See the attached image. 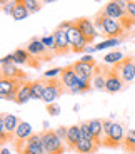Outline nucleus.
Segmentation results:
<instances>
[{"instance_id": "13", "label": "nucleus", "mask_w": 135, "mask_h": 154, "mask_svg": "<svg viewBox=\"0 0 135 154\" xmlns=\"http://www.w3.org/2000/svg\"><path fill=\"white\" fill-rule=\"evenodd\" d=\"M75 25H77L78 30L82 32V35L89 40V44H93V40H95L97 35H98V30H97L95 25H93V20L87 19V17H80V19H75Z\"/></svg>"}, {"instance_id": "25", "label": "nucleus", "mask_w": 135, "mask_h": 154, "mask_svg": "<svg viewBox=\"0 0 135 154\" xmlns=\"http://www.w3.org/2000/svg\"><path fill=\"white\" fill-rule=\"evenodd\" d=\"M122 147L125 149L127 154H134L135 152V129H130V131L125 134V139H124Z\"/></svg>"}, {"instance_id": "29", "label": "nucleus", "mask_w": 135, "mask_h": 154, "mask_svg": "<svg viewBox=\"0 0 135 154\" xmlns=\"http://www.w3.org/2000/svg\"><path fill=\"white\" fill-rule=\"evenodd\" d=\"M120 23H122V27L125 29V32H127V30H130V29L135 27V19L130 17V15H125L124 19H120Z\"/></svg>"}, {"instance_id": "30", "label": "nucleus", "mask_w": 135, "mask_h": 154, "mask_svg": "<svg viewBox=\"0 0 135 154\" xmlns=\"http://www.w3.org/2000/svg\"><path fill=\"white\" fill-rule=\"evenodd\" d=\"M80 134H82V139H93L92 134H90V127H89V121L80 124Z\"/></svg>"}, {"instance_id": "17", "label": "nucleus", "mask_w": 135, "mask_h": 154, "mask_svg": "<svg viewBox=\"0 0 135 154\" xmlns=\"http://www.w3.org/2000/svg\"><path fill=\"white\" fill-rule=\"evenodd\" d=\"M2 77L8 79H19V81H27V74L22 69H19L17 64H2Z\"/></svg>"}, {"instance_id": "38", "label": "nucleus", "mask_w": 135, "mask_h": 154, "mask_svg": "<svg viewBox=\"0 0 135 154\" xmlns=\"http://www.w3.org/2000/svg\"><path fill=\"white\" fill-rule=\"evenodd\" d=\"M2 154H10V151H8L7 147H2Z\"/></svg>"}, {"instance_id": "32", "label": "nucleus", "mask_w": 135, "mask_h": 154, "mask_svg": "<svg viewBox=\"0 0 135 154\" xmlns=\"http://www.w3.org/2000/svg\"><path fill=\"white\" fill-rule=\"evenodd\" d=\"M60 74H62V69H50V70H45L43 72L42 77H45V79H55V77H60Z\"/></svg>"}, {"instance_id": "19", "label": "nucleus", "mask_w": 135, "mask_h": 154, "mask_svg": "<svg viewBox=\"0 0 135 154\" xmlns=\"http://www.w3.org/2000/svg\"><path fill=\"white\" fill-rule=\"evenodd\" d=\"M30 99H32V81H23L15 94V102L17 104H25Z\"/></svg>"}, {"instance_id": "8", "label": "nucleus", "mask_w": 135, "mask_h": 154, "mask_svg": "<svg viewBox=\"0 0 135 154\" xmlns=\"http://www.w3.org/2000/svg\"><path fill=\"white\" fill-rule=\"evenodd\" d=\"M113 69L119 72V75L122 77L125 84H132L135 81V57H132V55L124 57L119 64L113 66Z\"/></svg>"}, {"instance_id": "3", "label": "nucleus", "mask_w": 135, "mask_h": 154, "mask_svg": "<svg viewBox=\"0 0 135 154\" xmlns=\"http://www.w3.org/2000/svg\"><path fill=\"white\" fill-rule=\"evenodd\" d=\"M42 141H43L45 154H65V151L69 149L67 144L58 137L54 129H45V131H42Z\"/></svg>"}, {"instance_id": "18", "label": "nucleus", "mask_w": 135, "mask_h": 154, "mask_svg": "<svg viewBox=\"0 0 135 154\" xmlns=\"http://www.w3.org/2000/svg\"><path fill=\"white\" fill-rule=\"evenodd\" d=\"M82 139L80 134V124H73V126H69V131H67V139H65V144L70 151H75L78 141Z\"/></svg>"}, {"instance_id": "24", "label": "nucleus", "mask_w": 135, "mask_h": 154, "mask_svg": "<svg viewBox=\"0 0 135 154\" xmlns=\"http://www.w3.org/2000/svg\"><path fill=\"white\" fill-rule=\"evenodd\" d=\"M32 134H34V129H32L30 124L25 122V121H20L15 129V134H13V141H17V139H27Z\"/></svg>"}, {"instance_id": "27", "label": "nucleus", "mask_w": 135, "mask_h": 154, "mask_svg": "<svg viewBox=\"0 0 135 154\" xmlns=\"http://www.w3.org/2000/svg\"><path fill=\"white\" fill-rule=\"evenodd\" d=\"M17 4L25 5L30 14H37V12H40V8H42V5H43L42 0H17Z\"/></svg>"}, {"instance_id": "33", "label": "nucleus", "mask_w": 135, "mask_h": 154, "mask_svg": "<svg viewBox=\"0 0 135 154\" xmlns=\"http://www.w3.org/2000/svg\"><path fill=\"white\" fill-rule=\"evenodd\" d=\"M47 114H50V116H58V114H60V106H58L57 102L47 104Z\"/></svg>"}, {"instance_id": "9", "label": "nucleus", "mask_w": 135, "mask_h": 154, "mask_svg": "<svg viewBox=\"0 0 135 154\" xmlns=\"http://www.w3.org/2000/svg\"><path fill=\"white\" fill-rule=\"evenodd\" d=\"M23 81H19V79H8V77H2L0 81V96L4 100H15V94L19 91L20 84Z\"/></svg>"}, {"instance_id": "26", "label": "nucleus", "mask_w": 135, "mask_h": 154, "mask_svg": "<svg viewBox=\"0 0 135 154\" xmlns=\"http://www.w3.org/2000/svg\"><path fill=\"white\" fill-rule=\"evenodd\" d=\"M28 15H30V12H28V8L25 7V5L17 4L15 7H13V12H12V19L13 20H25Z\"/></svg>"}, {"instance_id": "39", "label": "nucleus", "mask_w": 135, "mask_h": 154, "mask_svg": "<svg viewBox=\"0 0 135 154\" xmlns=\"http://www.w3.org/2000/svg\"><path fill=\"white\" fill-rule=\"evenodd\" d=\"M124 2H125V4H128V2H132V0H124Z\"/></svg>"}, {"instance_id": "31", "label": "nucleus", "mask_w": 135, "mask_h": 154, "mask_svg": "<svg viewBox=\"0 0 135 154\" xmlns=\"http://www.w3.org/2000/svg\"><path fill=\"white\" fill-rule=\"evenodd\" d=\"M42 42L45 44V47H48L52 52L55 50V37H54V34L47 35V37H42Z\"/></svg>"}, {"instance_id": "20", "label": "nucleus", "mask_w": 135, "mask_h": 154, "mask_svg": "<svg viewBox=\"0 0 135 154\" xmlns=\"http://www.w3.org/2000/svg\"><path fill=\"white\" fill-rule=\"evenodd\" d=\"M89 127H90V134H92L93 141L102 147V143H104V122L100 119H92L89 121Z\"/></svg>"}, {"instance_id": "11", "label": "nucleus", "mask_w": 135, "mask_h": 154, "mask_svg": "<svg viewBox=\"0 0 135 154\" xmlns=\"http://www.w3.org/2000/svg\"><path fill=\"white\" fill-rule=\"evenodd\" d=\"M102 10H104L108 17L120 20L127 15V4H125L124 0H108L107 4L104 5Z\"/></svg>"}, {"instance_id": "2", "label": "nucleus", "mask_w": 135, "mask_h": 154, "mask_svg": "<svg viewBox=\"0 0 135 154\" xmlns=\"http://www.w3.org/2000/svg\"><path fill=\"white\" fill-rule=\"evenodd\" d=\"M13 146L19 154H45L42 132H34L27 139H17L13 141Z\"/></svg>"}, {"instance_id": "34", "label": "nucleus", "mask_w": 135, "mask_h": 154, "mask_svg": "<svg viewBox=\"0 0 135 154\" xmlns=\"http://www.w3.org/2000/svg\"><path fill=\"white\" fill-rule=\"evenodd\" d=\"M67 131H69V127H65V126H60V127H57V129H55L57 136L62 139L63 143H65V139H67Z\"/></svg>"}, {"instance_id": "28", "label": "nucleus", "mask_w": 135, "mask_h": 154, "mask_svg": "<svg viewBox=\"0 0 135 154\" xmlns=\"http://www.w3.org/2000/svg\"><path fill=\"white\" fill-rule=\"evenodd\" d=\"M122 59H124V54H122L120 50H112V52H108L104 57V60H105L107 66H115V64H119Z\"/></svg>"}, {"instance_id": "36", "label": "nucleus", "mask_w": 135, "mask_h": 154, "mask_svg": "<svg viewBox=\"0 0 135 154\" xmlns=\"http://www.w3.org/2000/svg\"><path fill=\"white\" fill-rule=\"evenodd\" d=\"M2 64H15V55H13V52L5 55V57H2Z\"/></svg>"}, {"instance_id": "12", "label": "nucleus", "mask_w": 135, "mask_h": 154, "mask_svg": "<svg viewBox=\"0 0 135 154\" xmlns=\"http://www.w3.org/2000/svg\"><path fill=\"white\" fill-rule=\"evenodd\" d=\"M52 34L55 37V50H54L55 55H67L69 52H72V47H70V42H69V37H67L65 30L57 27Z\"/></svg>"}, {"instance_id": "35", "label": "nucleus", "mask_w": 135, "mask_h": 154, "mask_svg": "<svg viewBox=\"0 0 135 154\" xmlns=\"http://www.w3.org/2000/svg\"><path fill=\"white\" fill-rule=\"evenodd\" d=\"M127 15H130L135 19V0H132V2L127 4Z\"/></svg>"}, {"instance_id": "37", "label": "nucleus", "mask_w": 135, "mask_h": 154, "mask_svg": "<svg viewBox=\"0 0 135 154\" xmlns=\"http://www.w3.org/2000/svg\"><path fill=\"white\" fill-rule=\"evenodd\" d=\"M54 2H57V0H42V4H54Z\"/></svg>"}, {"instance_id": "40", "label": "nucleus", "mask_w": 135, "mask_h": 154, "mask_svg": "<svg viewBox=\"0 0 135 154\" xmlns=\"http://www.w3.org/2000/svg\"><path fill=\"white\" fill-rule=\"evenodd\" d=\"M2 2H5V0H2Z\"/></svg>"}, {"instance_id": "23", "label": "nucleus", "mask_w": 135, "mask_h": 154, "mask_svg": "<svg viewBox=\"0 0 135 154\" xmlns=\"http://www.w3.org/2000/svg\"><path fill=\"white\" fill-rule=\"evenodd\" d=\"M45 87H47V79L45 77H40V79H35L32 81V99H40L42 100L43 92H45Z\"/></svg>"}, {"instance_id": "10", "label": "nucleus", "mask_w": 135, "mask_h": 154, "mask_svg": "<svg viewBox=\"0 0 135 154\" xmlns=\"http://www.w3.org/2000/svg\"><path fill=\"white\" fill-rule=\"evenodd\" d=\"M13 55H15L17 66H25V67H30V69H40V66H42V62L39 59H35L27 49L20 47V49L13 50Z\"/></svg>"}, {"instance_id": "1", "label": "nucleus", "mask_w": 135, "mask_h": 154, "mask_svg": "<svg viewBox=\"0 0 135 154\" xmlns=\"http://www.w3.org/2000/svg\"><path fill=\"white\" fill-rule=\"evenodd\" d=\"M93 25L98 32L105 35L107 38H122V35L125 34V29L122 27V23L120 20L117 19H112V17H108L104 10H98L93 17Z\"/></svg>"}, {"instance_id": "14", "label": "nucleus", "mask_w": 135, "mask_h": 154, "mask_svg": "<svg viewBox=\"0 0 135 154\" xmlns=\"http://www.w3.org/2000/svg\"><path fill=\"white\" fill-rule=\"evenodd\" d=\"M73 69H75V74L80 81L84 82H89L92 84V79H93V74H95V69L98 64H87V62H82V60H77L75 64H72Z\"/></svg>"}, {"instance_id": "15", "label": "nucleus", "mask_w": 135, "mask_h": 154, "mask_svg": "<svg viewBox=\"0 0 135 154\" xmlns=\"http://www.w3.org/2000/svg\"><path fill=\"white\" fill-rule=\"evenodd\" d=\"M125 82L122 81V77L119 75L115 69L112 67H108V72H107V84H105V92L108 94H117L120 92L122 89H124Z\"/></svg>"}, {"instance_id": "16", "label": "nucleus", "mask_w": 135, "mask_h": 154, "mask_svg": "<svg viewBox=\"0 0 135 154\" xmlns=\"http://www.w3.org/2000/svg\"><path fill=\"white\" fill-rule=\"evenodd\" d=\"M107 72L108 67L107 66H97L95 74L92 79V87L97 91H105V84H107Z\"/></svg>"}, {"instance_id": "4", "label": "nucleus", "mask_w": 135, "mask_h": 154, "mask_svg": "<svg viewBox=\"0 0 135 154\" xmlns=\"http://www.w3.org/2000/svg\"><path fill=\"white\" fill-rule=\"evenodd\" d=\"M19 122L20 121L13 114H7V112L0 114V139H2V143L13 141V134H15Z\"/></svg>"}, {"instance_id": "7", "label": "nucleus", "mask_w": 135, "mask_h": 154, "mask_svg": "<svg viewBox=\"0 0 135 154\" xmlns=\"http://www.w3.org/2000/svg\"><path fill=\"white\" fill-rule=\"evenodd\" d=\"M125 134H127V132L124 131V126H122L120 122H113L110 132H108L107 136H104L102 146L110 147V149H119V147H122V144H124Z\"/></svg>"}, {"instance_id": "21", "label": "nucleus", "mask_w": 135, "mask_h": 154, "mask_svg": "<svg viewBox=\"0 0 135 154\" xmlns=\"http://www.w3.org/2000/svg\"><path fill=\"white\" fill-rule=\"evenodd\" d=\"M98 144L93 141V139H80L77 144V147H75V151H77L78 154H93L98 151Z\"/></svg>"}, {"instance_id": "6", "label": "nucleus", "mask_w": 135, "mask_h": 154, "mask_svg": "<svg viewBox=\"0 0 135 154\" xmlns=\"http://www.w3.org/2000/svg\"><path fill=\"white\" fill-rule=\"evenodd\" d=\"M25 49H27L35 59H39L40 62H50L52 59L55 57L54 52H52L48 47H45V44L42 42V38H37V37L30 38V42L27 44Z\"/></svg>"}, {"instance_id": "5", "label": "nucleus", "mask_w": 135, "mask_h": 154, "mask_svg": "<svg viewBox=\"0 0 135 154\" xmlns=\"http://www.w3.org/2000/svg\"><path fill=\"white\" fill-rule=\"evenodd\" d=\"M63 92H67L65 85H63L62 79L60 77H55V79H47V87L45 92H43L42 100L45 104H52V102H57V99L62 96Z\"/></svg>"}, {"instance_id": "22", "label": "nucleus", "mask_w": 135, "mask_h": 154, "mask_svg": "<svg viewBox=\"0 0 135 154\" xmlns=\"http://www.w3.org/2000/svg\"><path fill=\"white\" fill-rule=\"evenodd\" d=\"M60 79H62L63 85H65L67 92H69V89L72 87L73 84H75V81H77V74H75V69H73V66H67L62 69V74H60Z\"/></svg>"}]
</instances>
